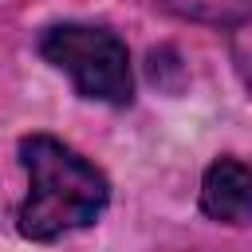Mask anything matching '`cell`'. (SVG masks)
<instances>
[{
	"label": "cell",
	"mask_w": 252,
	"mask_h": 252,
	"mask_svg": "<svg viewBox=\"0 0 252 252\" xmlns=\"http://www.w3.org/2000/svg\"><path fill=\"white\" fill-rule=\"evenodd\" d=\"M161 8H169L181 20H197L213 28H240L252 16V0H161Z\"/></svg>",
	"instance_id": "obj_4"
},
{
	"label": "cell",
	"mask_w": 252,
	"mask_h": 252,
	"mask_svg": "<svg viewBox=\"0 0 252 252\" xmlns=\"http://www.w3.org/2000/svg\"><path fill=\"white\" fill-rule=\"evenodd\" d=\"M20 161L28 169V197L16 224L28 240H59L102 217L110 185L79 150L51 134H32L20 142Z\"/></svg>",
	"instance_id": "obj_1"
},
{
	"label": "cell",
	"mask_w": 252,
	"mask_h": 252,
	"mask_svg": "<svg viewBox=\"0 0 252 252\" xmlns=\"http://www.w3.org/2000/svg\"><path fill=\"white\" fill-rule=\"evenodd\" d=\"M39 55L71 75L75 91L94 102L126 106L134 98L130 51L110 28L94 24H51L39 35Z\"/></svg>",
	"instance_id": "obj_2"
},
{
	"label": "cell",
	"mask_w": 252,
	"mask_h": 252,
	"mask_svg": "<svg viewBox=\"0 0 252 252\" xmlns=\"http://www.w3.org/2000/svg\"><path fill=\"white\" fill-rule=\"evenodd\" d=\"M201 209L220 224H244L252 209V173L236 158H217L201 177Z\"/></svg>",
	"instance_id": "obj_3"
}]
</instances>
